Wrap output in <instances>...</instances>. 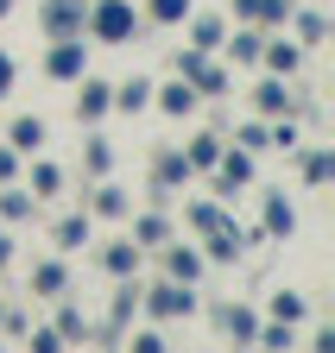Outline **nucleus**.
<instances>
[{"label":"nucleus","mask_w":335,"mask_h":353,"mask_svg":"<svg viewBox=\"0 0 335 353\" xmlns=\"http://www.w3.org/2000/svg\"><path fill=\"white\" fill-rule=\"evenodd\" d=\"M127 26H133V19H127V7H102V32H108V38H120Z\"/></svg>","instance_id":"nucleus-1"},{"label":"nucleus","mask_w":335,"mask_h":353,"mask_svg":"<svg viewBox=\"0 0 335 353\" xmlns=\"http://www.w3.org/2000/svg\"><path fill=\"white\" fill-rule=\"evenodd\" d=\"M0 82H7V63H0Z\"/></svg>","instance_id":"nucleus-2"}]
</instances>
